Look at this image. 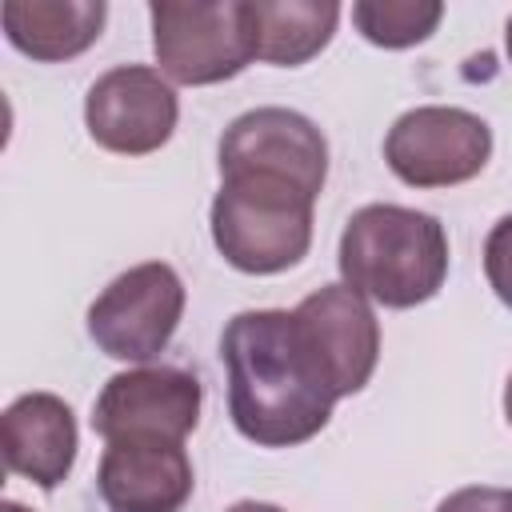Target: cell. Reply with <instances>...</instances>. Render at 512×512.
Returning a JSON list of instances; mask_svg holds the SVG:
<instances>
[{
	"label": "cell",
	"instance_id": "7a4b0ae2",
	"mask_svg": "<svg viewBox=\"0 0 512 512\" xmlns=\"http://www.w3.org/2000/svg\"><path fill=\"white\" fill-rule=\"evenodd\" d=\"M340 276L364 300L384 308H416L444 288V224L404 204H364L340 232Z\"/></svg>",
	"mask_w": 512,
	"mask_h": 512
},
{
	"label": "cell",
	"instance_id": "8fae6325",
	"mask_svg": "<svg viewBox=\"0 0 512 512\" xmlns=\"http://www.w3.org/2000/svg\"><path fill=\"white\" fill-rule=\"evenodd\" d=\"M108 512H180L196 488L192 460L176 440H112L96 472Z\"/></svg>",
	"mask_w": 512,
	"mask_h": 512
},
{
	"label": "cell",
	"instance_id": "5b68a950",
	"mask_svg": "<svg viewBox=\"0 0 512 512\" xmlns=\"http://www.w3.org/2000/svg\"><path fill=\"white\" fill-rule=\"evenodd\" d=\"M184 316V284L172 264L148 260L120 272L88 308V336L112 360H156Z\"/></svg>",
	"mask_w": 512,
	"mask_h": 512
},
{
	"label": "cell",
	"instance_id": "ffe728a7",
	"mask_svg": "<svg viewBox=\"0 0 512 512\" xmlns=\"http://www.w3.org/2000/svg\"><path fill=\"white\" fill-rule=\"evenodd\" d=\"M0 512H28V508H24V504H16V500H4V504H0Z\"/></svg>",
	"mask_w": 512,
	"mask_h": 512
},
{
	"label": "cell",
	"instance_id": "3957f363",
	"mask_svg": "<svg viewBox=\"0 0 512 512\" xmlns=\"http://www.w3.org/2000/svg\"><path fill=\"white\" fill-rule=\"evenodd\" d=\"M312 204L316 200L308 192L276 176H220V192L212 200V240L236 272H284L308 256Z\"/></svg>",
	"mask_w": 512,
	"mask_h": 512
},
{
	"label": "cell",
	"instance_id": "7c38bea8",
	"mask_svg": "<svg viewBox=\"0 0 512 512\" xmlns=\"http://www.w3.org/2000/svg\"><path fill=\"white\" fill-rule=\"evenodd\" d=\"M0 452L8 472L52 492L76 460V416L52 392L16 396L0 420Z\"/></svg>",
	"mask_w": 512,
	"mask_h": 512
},
{
	"label": "cell",
	"instance_id": "8992f818",
	"mask_svg": "<svg viewBox=\"0 0 512 512\" xmlns=\"http://www.w3.org/2000/svg\"><path fill=\"white\" fill-rule=\"evenodd\" d=\"M492 156V128L448 104H424L404 112L384 136L388 168L412 188H448L480 176Z\"/></svg>",
	"mask_w": 512,
	"mask_h": 512
},
{
	"label": "cell",
	"instance_id": "44dd1931",
	"mask_svg": "<svg viewBox=\"0 0 512 512\" xmlns=\"http://www.w3.org/2000/svg\"><path fill=\"white\" fill-rule=\"evenodd\" d=\"M504 48H508V60H512V16H508V28H504Z\"/></svg>",
	"mask_w": 512,
	"mask_h": 512
},
{
	"label": "cell",
	"instance_id": "52a82bcc",
	"mask_svg": "<svg viewBox=\"0 0 512 512\" xmlns=\"http://www.w3.org/2000/svg\"><path fill=\"white\" fill-rule=\"evenodd\" d=\"M200 380L172 364L116 372L92 404V432L112 440H176L200 420Z\"/></svg>",
	"mask_w": 512,
	"mask_h": 512
},
{
	"label": "cell",
	"instance_id": "ba28073f",
	"mask_svg": "<svg viewBox=\"0 0 512 512\" xmlns=\"http://www.w3.org/2000/svg\"><path fill=\"white\" fill-rule=\"evenodd\" d=\"M240 172L288 180L316 200L328 180V140L292 108H252L220 136V176Z\"/></svg>",
	"mask_w": 512,
	"mask_h": 512
},
{
	"label": "cell",
	"instance_id": "9a60e30c",
	"mask_svg": "<svg viewBox=\"0 0 512 512\" xmlns=\"http://www.w3.org/2000/svg\"><path fill=\"white\" fill-rule=\"evenodd\" d=\"M444 4L436 0H360L352 4V24L368 44L408 48L436 32Z\"/></svg>",
	"mask_w": 512,
	"mask_h": 512
},
{
	"label": "cell",
	"instance_id": "ac0fdd59",
	"mask_svg": "<svg viewBox=\"0 0 512 512\" xmlns=\"http://www.w3.org/2000/svg\"><path fill=\"white\" fill-rule=\"evenodd\" d=\"M224 512H284V508H276V504H260V500H240V504H232V508H224Z\"/></svg>",
	"mask_w": 512,
	"mask_h": 512
},
{
	"label": "cell",
	"instance_id": "6da1fadb",
	"mask_svg": "<svg viewBox=\"0 0 512 512\" xmlns=\"http://www.w3.org/2000/svg\"><path fill=\"white\" fill-rule=\"evenodd\" d=\"M228 368V412L244 440L292 448L332 420V380L284 308L236 312L220 336Z\"/></svg>",
	"mask_w": 512,
	"mask_h": 512
},
{
	"label": "cell",
	"instance_id": "5bb4252c",
	"mask_svg": "<svg viewBox=\"0 0 512 512\" xmlns=\"http://www.w3.org/2000/svg\"><path fill=\"white\" fill-rule=\"evenodd\" d=\"M256 60L296 68L312 60L336 32L340 4L332 0H256Z\"/></svg>",
	"mask_w": 512,
	"mask_h": 512
},
{
	"label": "cell",
	"instance_id": "277c9868",
	"mask_svg": "<svg viewBox=\"0 0 512 512\" xmlns=\"http://www.w3.org/2000/svg\"><path fill=\"white\" fill-rule=\"evenodd\" d=\"M152 52L176 84H220L256 60L252 0H152Z\"/></svg>",
	"mask_w": 512,
	"mask_h": 512
},
{
	"label": "cell",
	"instance_id": "30bf717a",
	"mask_svg": "<svg viewBox=\"0 0 512 512\" xmlns=\"http://www.w3.org/2000/svg\"><path fill=\"white\" fill-rule=\"evenodd\" d=\"M308 348L324 364L336 400L360 392L380 360V324L368 300L348 284H324L292 308Z\"/></svg>",
	"mask_w": 512,
	"mask_h": 512
},
{
	"label": "cell",
	"instance_id": "d6986e66",
	"mask_svg": "<svg viewBox=\"0 0 512 512\" xmlns=\"http://www.w3.org/2000/svg\"><path fill=\"white\" fill-rule=\"evenodd\" d=\"M504 420L512 424V376H508V384H504Z\"/></svg>",
	"mask_w": 512,
	"mask_h": 512
},
{
	"label": "cell",
	"instance_id": "e0dca14e",
	"mask_svg": "<svg viewBox=\"0 0 512 512\" xmlns=\"http://www.w3.org/2000/svg\"><path fill=\"white\" fill-rule=\"evenodd\" d=\"M436 512H512L508 488H460L436 504Z\"/></svg>",
	"mask_w": 512,
	"mask_h": 512
},
{
	"label": "cell",
	"instance_id": "4fadbf2b",
	"mask_svg": "<svg viewBox=\"0 0 512 512\" xmlns=\"http://www.w3.org/2000/svg\"><path fill=\"white\" fill-rule=\"evenodd\" d=\"M8 40L44 64L72 60L96 44L108 4L104 0H8L0 8Z\"/></svg>",
	"mask_w": 512,
	"mask_h": 512
},
{
	"label": "cell",
	"instance_id": "9c48e42d",
	"mask_svg": "<svg viewBox=\"0 0 512 512\" xmlns=\"http://www.w3.org/2000/svg\"><path fill=\"white\" fill-rule=\"evenodd\" d=\"M180 100L156 68L120 64L96 76L84 96L88 136L116 156H148L176 132Z\"/></svg>",
	"mask_w": 512,
	"mask_h": 512
},
{
	"label": "cell",
	"instance_id": "2e32d148",
	"mask_svg": "<svg viewBox=\"0 0 512 512\" xmlns=\"http://www.w3.org/2000/svg\"><path fill=\"white\" fill-rule=\"evenodd\" d=\"M484 276L500 296V304L512 308V216L496 220L484 240Z\"/></svg>",
	"mask_w": 512,
	"mask_h": 512
}]
</instances>
